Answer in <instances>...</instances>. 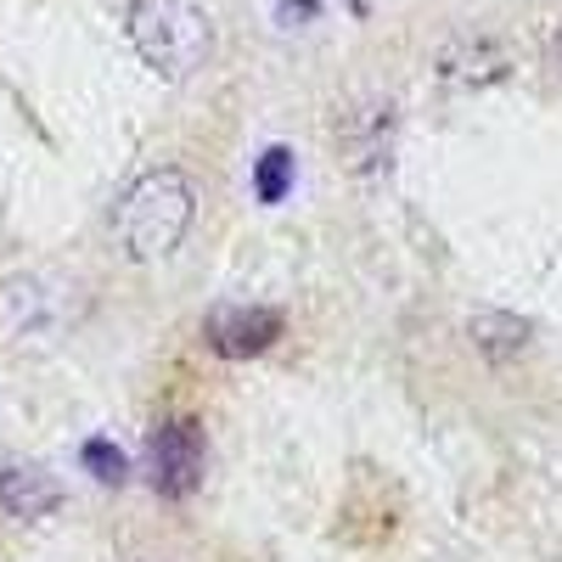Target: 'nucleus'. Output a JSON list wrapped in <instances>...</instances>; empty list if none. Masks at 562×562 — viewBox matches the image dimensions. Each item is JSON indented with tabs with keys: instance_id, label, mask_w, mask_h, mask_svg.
<instances>
[{
	"instance_id": "6",
	"label": "nucleus",
	"mask_w": 562,
	"mask_h": 562,
	"mask_svg": "<svg viewBox=\"0 0 562 562\" xmlns=\"http://www.w3.org/2000/svg\"><path fill=\"white\" fill-rule=\"evenodd\" d=\"M0 506L23 524H40L63 506V484L52 473H40L29 461H0Z\"/></svg>"
},
{
	"instance_id": "5",
	"label": "nucleus",
	"mask_w": 562,
	"mask_h": 562,
	"mask_svg": "<svg viewBox=\"0 0 562 562\" xmlns=\"http://www.w3.org/2000/svg\"><path fill=\"white\" fill-rule=\"evenodd\" d=\"M394 102H366V108H349L338 119V147L349 158V169L360 175H383L394 164Z\"/></svg>"
},
{
	"instance_id": "7",
	"label": "nucleus",
	"mask_w": 562,
	"mask_h": 562,
	"mask_svg": "<svg viewBox=\"0 0 562 562\" xmlns=\"http://www.w3.org/2000/svg\"><path fill=\"white\" fill-rule=\"evenodd\" d=\"M529 333L535 326L524 315H512V310H479L473 321H467V338H473V349L490 360V366H506V360H518L529 349Z\"/></svg>"
},
{
	"instance_id": "4",
	"label": "nucleus",
	"mask_w": 562,
	"mask_h": 562,
	"mask_svg": "<svg viewBox=\"0 0 562 562\" xmlns=\"http://www.w3.org/2000/svg\"><path fill=\"white\" fill-rule=\"evenodd\" d=\"M288 333V315L270 304H220L203 315V344L220 360H254L276 349V338Z\"/></svg>"
},
{
	"instance_id": "12",
	"label": "nucleus",
	"mask_w": 562,
	"mask_h": 562,
	"mask_svg": "<svg viewBox=\"0 0 562 562\" xmlns=\"http://www.w3.org/2000/svg\"><path fill=\"white\" fill-rule=\"evenodd\" d=\"M546 52H551V68H557V74H562V29H557V34H551V45H546Z\"/></svg>"
},
{
	"instance_id": "3",
	"label": "nucleus",
	"mask_w": 562,
	"mask_h": 562,
	"mask_svg": "<svg viewBox=\"0 0 562 562\" xmlns=\"http://www.w3.org/2000/svg\"><path fill=\"white\" fill-rule=\"evenodd\" d=\"M203 461H209V450H203V428L192 416H169L153 428L147 473H153V490L164 501H192L198 484H203Z\"/></svg>"
},
{
	"instance_id": "11",
	"label": "nucleus",
	"mask_w": 562,
	"mask_h": 562,
	"mask_svg": "<svg viewBox=\"0 0 562 562\" xmlns=\"http://www.w3.org/2000/svg\"><path fill=\"white\" fill-rule=\"evenodd\" d=\"M315 12H321V0H281L276 23H281V29H299V23H310Z\"/></svg>"
},
{
	"instance_id": "1",
	"label": "nucleus",
	"mask_w": 562,
	"mask_h": 562,
	"mask_svg": "<svg viewBox=\"0 0 562 562\" xmlns=\"http://www.w3.org/2000/svg\"><path fill=\"white\" fill-rule=\"evenodd\" d=\"M192 214H198L192 180H186L180 169H147L119 198V214H113L119 248L130 259H164V254H175L186 243Z\"/></svg>"
},
{
	"instance_id": "9",
	"label": "nucleus",
	"mask_w": 562,
	"mask_h": 562,
	"mask_svg": "<svg viewBox=\"0 0 562 562\" xmlns=\"http://www.w3.org/2000/svg\"><path fill=\"white\" fill-rule=\"evenodd\" d=\"M293 180H299V158H293V147H265V153L254 158V198H259L265 209L288 203Z\"/></svg>"
},
{
	"instance_id": "2",
	"label": "nucleus",
	"mask_w": 562,
	"mask_h": 562,
	"mask_svg": "<svg viewBox=\"0 0 562 562\" xmlns=\"http://www.w3.org/2000/svg\"><path fill=\"white\" fill-rule=\"evenodd\" d=\"M130 45L158 79H192L214 52V23L198 0H135L130 7Z\"/></svg>"
},
{
	"instance_id": "8",
	"label": "nucleus",
	"mask_w": 562,
	"mask_h": 562,
	"mask_svg": "<svg viewBox=\"0 0 562 562\" xmlns=\"http://www.w3.org/2000/svg\"><path fill=\"white\" fill-rule=\"evenodd\" d=\"M439 74L450 85H495L506 79V52L495 40H450L439 52Z\"/></svg>"
},
{
	"instance_id": "10",
	"label": "nucleus",
	"mask_w": 562,
	"mask_h": 562,
	"mask_svg": "<svg viewBox=\"0 0 562 562\" xmlns=\"http://www.w3.org/2000/svg\"><path fill=\"white\" fill-rule=\"evenodd\" d=\"M79 461H85V473L97 479V484H108V490H119L130 479V461H124V450L113 439H85L79 445Z\"/></svg>"
}]
</instances>
